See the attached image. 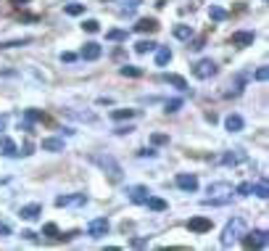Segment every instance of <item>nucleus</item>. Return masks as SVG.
<instances>
[{
  "instance_id": "f257e3e1",
  "label": "nucleus",
  "mask_w": 269,
  "mask_h": 251,
  "mask_svg": "<svg viewBox=\"0 0 269 251\" xmlns=\"http://www.w3.org/2000/svg\"><path fill=\"white\" fill-rule=\"evenodd\" d=\"M90 162L100 166L106 174H108V180L111 182H122L124 180V172H122V164H119L111 154H90Z\"/></svg>"
},
{
  "instance_id": "f03ea898",
  "label": "nucleus",
  "mask_w": 269,
  "mask_h": 251,
  "mask_svg": "<svg viewBox=\"0 0 269 251\" xmlns=\"http://www.w3.org/2000/svg\"><path fill=\"white\" fill-rule=\"evenodd\" d=\"M246 230H248V225H246V220L243 217H233L225 225V230H222V236H219V244L225 246V248H230V246H235L240 238L246 236Z\"/></svg>"
},
{
  "instance_id": "7ed1b4c3",
  "label": "nucleus",
  "mask_w": 269,
  "mask_h": 251,
  "mask_svg": "<svg viewBox=\"0 0 269 251\" xmlns=\"http://www.w3.org/2000/svg\"><path fill=\"white\" fill-rule=\"evenodd\" d=\"M248 248H267L269 246V233L267 230H254V233H248L246 230V236L240 238Z\"/></svg>"
},
{
  "instance_id": "20e7f679",
  "label": "nucleus",
  "mask_w": 269,
  "mask_h": 251,
  "mask_svg": "<svg viewBox=\"0 0 269 251\" xmlns=\"http://www.w3.org/2000/svg\"><path fill=\"white\" fill-rule=\"evenodd\" d=\"M217 72H219V66L211 58H201V61L193 64V74H196L198 80H211Z\"/></svg>"
},
{
  "instance_id": "39448f33",
  "label": "nucleus",
  "mask_w": 269,
  "mask_h": 251,
  "mask_svg": "<svg viewBox=\"0 0 269 251\" xmlns=\"http://www.w3.org/2000/svg\"><path fill=\"white\" fill-rule=\"evenodd\" d=\"M108 230H111V225H108V220H106V217H95V220H92L90 225H87V236L98 240V238H103V236H108Z\"/></svg>"
},
{
  "instance_id": "423d86ee",
  "label": "nucleus",
  "mask_w": 269,
  "mask_h": 251,
  "mask_svg": "<svg viewBox=\"0 0 269 251\" xmlns=\"http://www.w3.org/2000/svg\"><path fill=\"white\" fill-rule=\"evenodd\" d=\"M87 204V196L85 193H69V196H58L55 198V206L63 209V206H85Z\"/></svg>"
},
{
  "instance_id": "0eeeda50",
  "label": "nucleus",
  "mask_w": 269,
  "mask_h": 251,
  "mask_svg": "<svg viewBox=\"0 0 269 251\" xmlns=\"http://www.w3.org/2000/svg\"><path fill=\"white\" fill-rule=\"evenodd\" d=\"M174 182H177V188H180V190H185V193H196V190H198V178H196V174L180 172Z\"/></svg>"
},
{
  "instance_id": "6e6552de",
  "label": "nucleus",
  "mask_w": 269,
  "mask_h": 251,
  "mask_svg": "<svg viewBox=\"0 0 269 251\" xmlns=\"http://www.w3.org/2000/svg\"><path fill=\"white\" fill-rule=\"evenodd\" d=\"M248 159V156H246V151H243V148H233V151H225V154H222V164H225V166H238V164H243Z\"/></svg>"
},
{
  "instance_id": "1a4fd4ad",
  "label": "nucleus",
  "mask_w": 269,
  "mask_h": 251,
  "mask_svg": "<svg viewBox=\"0 0 269 251\" xmlns=\"http://www.w3.org/2000/svg\"><path fill=\"white\" fill-rule=\"evenodd\" d=\"M124 193H127V198L132 201V204H145L148 196H151V190H148L145 185H129Z\"/></svg>"
},
{
  "instance_id": "9d476101",
  "label": "nucleus",
  "mask_w": 269,
  "mask_h": 251,
  "mask_svg": "<svg viewBox=\"0 0 269 251\" xmlns=\"http://www.w3.org/2000/svg\"><path fill=\"white\" fill-rule=\"evenodd\" d=\"M211 228H214V225H211V220L209 217H190L188 220V230H190V233H209V230Z\"/></svg>"
},
{
  "instance_id": "9b49d317",
  "label": "nucleus",
  "mask_w": 269,
  "mask_h": 251,
  "mask_svg": "<svg viewBox=\"0 0 269 251\" xmlns=\"http://www.w3.org/2000/svg\"><path fill=\"white\" fill-rule=\"evenodd\" d=\"M82 58H85V61H98L100 58V56H103V45H100V42H85V48H82Z\"/></svg>"
},
{
  "instance_id": "f8f14e48",
  "label": "nucleus",
  "mask_w": 269,
  "mask_h": 251,
  "mask_svg": "<svg viewBox=\"0 0 269 251\" xmlns=\"http://www.w3.org/2000/svg\"><path fill=\"white\" fill-rule=\"evenodd\" d=\"M40 214H42V206H40V204H26V206L18 209V217L26 220V222H34Z\"/></svg>"
},
{
  "instance_id": "ddd939ff",
  "label": "nucleus",
  "mask_w": 269,
  "mask_h": 251,
  "mask_svg": "<svg viewBox=\"0 0 269 251\" xmlns=\"http://www.w3.org/2000/svg\"><path fill=\"white\" fill-rule=\"evenodd\" d=\"M209 198H222V196H233V185L230 182H211L209 185Z\"/></svg>"
},
{
  "instance_id": "4468645a",
  "label": "nucleus",
  "mask_w": 269,
  "mask_h": 251,
  "mask_svg": "<svg viewBox=\"0 0 269 251\" xmlns=\"http://www.w3.org/2000/svg\"><path fill=\"white\" fill-rule=\"evenodd\" d=\"M230 42H233V45H240V48H246V45H254V42H256V32H233Z\"/></svg>"
},
{
  "instance_id": "2eb2a0df",
  "label": "nucleus",
  "mask_w": 269,
  "mask_h": 251,
  "mask_svg": "<svg viewBox=\"0 0 269 251\" xmlns=\"http://www.w3.org/2000/svg\"><path fill=\"white\" fill-rule=\"evenodd\" d=\"M66 143H63V138H42V151L48 154H61Z\"/></svg>"
},
{
  "instance_id": "dca6fc26",
  "label": "nucleus",
  "mask_w": 269,
  "mask_h": 251,
  "mask_svg": "<svg viewBox=\"0 0 269 251\" xmlns=\"http://www.w3.org/2000/svg\"><path fill=\"white\" fill-rule=\"evenodd\" d=\"M243 127H246V122H243V116H240V114L225 116V130H227V132H240Z\"/></svg>"
},
{
  "instance_id": "f3484780",
  "label": "nucleus",
  "mask_w": 269,
  "mask_h": 251,
  "mask_svg": "<svg viewBox=\"0 0 269 251\" xmlns=\"http://www.w3.org/2000/svg\"><path fill=\"white\" fill-rule=\"evenodd\" d=\"M172 34L177 37V40H182V42H190L196 32H193V26H190V24H177V26L172 30Z\"/></svg>"
},
{
  "instance_id": "a211bd4d",
  "label": "nucleus",
  "mask_w": 269,
  "mask_h": 251,
  "mask_svg": "<svg viewBox=\"0 0 269 251\" xmlns=\"http://www.w3.org/2000/svg\"><path fill=\"white\" fill-rule=\"evenodd\" d=\"M161 82H166V85H172L177 90H188V80L180 77V74H161Z\"/></svg>"
},
{
  "instance_id": "6ab92c4d",
  "label": "nucleus",
  "mask_w": 269,
  "mask_h": 251,
  "mask_svg": "<svg viewBox=\"0 0 269 251\" xmlns=\"http://www.w3.org/2000/svg\"><path fill=\"white\" fill-rule=\"evenodd\" d=\"M137 116V108H114L111 111V119L114 122H122V119H135Z\"/></svg>"
},
{
  "instance_id": "aec40b11",
  "label": "nucleus",
  "mask_w": 269,
  "mask_h": 251,
  "mask_svg": "<svg viewBox=\"0 0 269 251\" xmlns=\"http://www.w3.org/2000/svg\"><path fill=\"white\" fill-rule=\"evenodd\" d=\"M0 154L3 156H16V143L8 135H0Z\"/></svg>"
},
{
  "instance_id": "412c9836",
  "label": "nucleus",
  "mask_w": 269,
  "mask_h": 251,
  "mask_svg": "<svg viewBox=\"0 0 269 251\" xmlns=\"http://www.w3.org/2000/svg\"><path fill=\"white\" fill-rule=\"evenodd\" d=\"M156 30H159L156 18H140V22L135 24V32H156Z\"/></svg>"
},
{
  "instance_id": "4be33fe9",
  "label": "nucleus",
  "mask_w": 269,
  "mask_h": 251,
  "mask_svg": "<svg viewBox=\"0 0 269 251\" xmlns=\"http://www.w3.org/2000/svg\"><path fill=\"white\" fill-rule=\"evenodd\" d=\"M145 206L151 209V212H166L169 209V204H166L164 198H156V196H148V201H145Z\"/></svg>"
},
{
  "instance_id": "5701e85b",
  "label": "nucleus",
  "mask_w": 269,
  "mask_h": 251,
  "mask_svg": "<svg viewBox=\"0 0 269 251\" xmlns=\"http://www.w3.org/2000/svg\"><path fill=\"white\" fill-rule=\"evenodd\" d=\"M169 61H172V50L166 45L164 48H156V66H166Z\"/></svg>"
},
{
  "instance_id": "b1692460",
  "label": "nucleus",
  "mask_w": 269,
  "mask_h": 251,
  "mask_svg": "<svg viewBox=\"0 0 269 251\" xmlns=\"http://www.w3.org/2000/svg\"><path fill=\"white\" fill-rule=\"evenodd\" d=\"M209 18H211V22H227L230 14H227L222 6H211V8H209Z\"/></svg>"
},
{
  "instance_id": "393cba45",
  "label": "nucleus",
  "mask_w": 269,
  "mask_h": 251,
  "mask_svg": "<svg viewBox=\"0 0 269 251\" xmlns=\"http://www.w3.org/2000/svg\"><path fill=\"white\" fill-rule=\"evenodd\" d=\"M63 14L66 16H82L85 14V3H66L63 6Z\"/></svg>"
},
{
  "instance_id": "a878e982",
  "label": "nucleus",
  "mask_w": 269,
  "mask_h": 251,
  "mask_svg": "<svg viewBox=\"0 0 269 251\" xmlns=\"http://www.w3.org/2000/svg\"><path fill=\"white\" fill-rule=\"evenodd\" d=\"M251 193L259 198H267L269 196V188H267V182L264 180H259V182H251Z\"/></svg>"
},
{
  "instance_id": "bb28decb",
  "label": "nucleus",
  "mask_w": 269,
  "mask_h": 251,
  "mask_svg": "<svg viewBox=\"0 0 269 251\" xmlns=\"http://www.w3.org/2000/svg\"><path fill=\"white\" fill-rule=\"evenodd\" d=\"M114 3H119V11H122V14H129V11H135L143 0H114Z\"/></svg>"
},
{
  "instance_id": "cd10ccee",
  "label": "nucleus",
  "mask_w": 269,
  "mask_h": 251,
  "mask_svg": "<svg viewBox=\"0 0 269 251\" xmlns=\"http://www.w3.org/2000/svg\"><path fill=\"white\" fill-rule=\"evenodd\" d=\"M24 119H26V122H45V114H42V111H37V108H26L24 111Z\"/></svg>"
},
{
  "instance_id": "c85d7f7f",
  "label": "nucleus",
  "mask_w": 269,
  "mask_h": 251,
  "mask_svg": "<svg viewBox=\"0 0 269 251\" xmlns=\"http://www.w3.org/2000/svg\"><path fill=\"white\" fill-rule=\"evenodd\" d=\"M156 48H159V45H156L153 40H140V42L135 45V50H137V53H153Z\"/></svg>"
},
{
  "instance_id": "c756f323",
  "label": "nucleus",
  "mask_w": 269,
  "mask_h": 251,
  "mask_svg": "<svg viewBox=\"0 0 269 251\" xmlns=\"http://www.w3.org/2000/svg\"><path fill=\"white\" fill-rule=\"evenodd\" d=\"M106 40L122 42V40H127V30H108V32H106Z\"/></svg>"
},
{
  "instance_id": "7c9ffc66",
  "label": "nucleus",
  "mask_w": 269,
  "mask_h": 251,
  "mask_svg": "<svg viewBox=\"0 0 269 251\" xmlns=\"http://www.w3.org/2000/svg\"><path fill=\"white\" fill-rule=\"evenodd\" d=\"M182 104H185L182 98H172V100H166V104H164L166 106L164 111H166V114H177V111L182 108Z\"/></svg>"
},
{
  "instance_id": "2f4dec72",
  "label": "nucleus",
  "mask_w": 269,
  "mask_h": 251,
  "mask_svg": "<svg viewBox=\"0 0 269 251\" xmlns=\"http://www.w3.org/2000/svg\"><path fill=\"white\" fill-rule=\"evenodd\" d=\"M71 114L74 116H77V119H82V122H98V116H95V111H71Z\"/></svg>"
},
{
  "instance_id": "473e14b6",
  "label": "nucleus",
  "mask_w": 269,
  "mask_h": 251,
  "mask_svg": "<svg viewBox=\"0 0 269 251\" xmlns=\"http://www.w3.org/2000/svg\"><path fill=\"white\" fill-rule=\"evenodd\" d=\"M32 40H29V37H24V40H8V42H0V48H24V45H29Z\"/></svg>"
},
{
  "instance_id": "72a5a7b5",
  "label": "nucleus",
  "mask_w": 269,
  "mask_h": 251,
  "mask_svg": "<svg viewBox=\"0 0 269 251\" xmlns=\"http://www.w3.org/2000/svg\"><path fill=\"white\" fill-rule=\"evenodd\" d=\"M119 74H122V77H140V69H137V66H129V64H124V66L122 69H119Z\"/></svg>"
},
{
  "instance_id": "f704fd0d",
  "label": "nucleus",
  "mask_w": 269,
  "mask_h": 251,
  "mask_svg": "<svg viewBox=\"0 0 269 251\" xmlns=\"http://www.w3.org/2000/svg\"><path fill=\"white\" fill-rule=\"evenodd\" d=\"M42 233H45V236H48V238H53V240H58V236H61V230H58V228H55V225H53V222H48V225H45V228H42Z\"/></svg>"
},
{
  "instance_id": "c9c22d12",
  "label": "nucleus",
  "mask_w": 269,
  "mask_h": 251,
  "mask_svg": "<svg viewBox=\"0 0 269 251\" xmlns=\"http://www.w3.org/2000/svg\"><path fill=\"white\" fill-rule=\"evenodd\" d=\"M82 30H85V32H90V34H95V32L100 30V22H95V18H87V22L82 24Z\"/></svg>"
},
{
  "instance_id": "e433bc0d",
  "label": "nucleus",
  "mask_w": 269,
  "mask_h": 251,
  "mask_svg": "<svg viewBox=\"0 0 269 251\" xmlns=\"http://www.w3.org/2000/svg\"><path fill=\"white\" fill-rule=\"evenodd\" d=\"M151 143H153V146H166V143H169V135H164V132H153V135H151Z\"/></svg>"
},
{
  "instance_id": "4c0bfd02",
  "label": "nucleus",
  "mask_w": 269,
  "mask_h": 251,
  "mask_svg": "<svg viewBox=\"0 0 269 251\" xmlns=\"http://www.w3.org/2000/svg\"><path fill=\"white\" fill-rule=\"evenodd\" d=\"M254 77H256L259 82H267V77H269V69H267V66H259V69H256V74H254Z\"/></svg>"
},
{
  "instance_id": "58836bf2",
  "label": "nucleus",
  "mask_w": 269,
  "mask_h": 251,
  "mask_svg": "<svg viewBox=\"0 0 269 251\" xmlns=\"http://www.w3.org/2000/svg\"><path fill=\"white\" fill-rule=\"evenodd\" d=\"M235 190L240 193V196H251V182H240Z\"/></svg>"
},
{
  "instance_id": "ea45409f",
  "label": "nucleus",
  "mask_w": 269,
  "mask_h": 251,
  "mask_svg": "<svg viewBox=\"0 0 269 251\" xmlns=\"http://www.w3.org/2000/svg\"><path fill=\"white\" fill-rule=\"evenodd\" d=\"M132 130H135L132 124H122V127H116L114 132H116V135H129V132H132Z\"/></svg>"
},
{
  "instance_id": "a19ab883",
  "label": "nucleus",
  "mask_w": 269,
  "mask_h": 251,
  "mask_svg": "<svg viewBox=\"0 0 269 251\" xmlns=\"http://www.w3.org/2000/svg\"><path fill=\"white\" fill-rule=\"evenodd\" d=\"M61 61H63V64H71V61H77V53H69V50H66V53H61Z\"/></svg>"
},
{
  "instance_id": "79ce46f5",
  "label": "nucleus",
  "mask_w": 269,
  "mask_h": 251,
  "mask_svg": "<svg viewBox=\"0 0 269 251\" xmlns=\"http://www.w3.org/2000/svg\"><path fill=\"white\" fill-rule=\"evenodd\" d=\"M132 246H137V248H140V246H148V238H132Z\"/></svg>"
},
{
  "instance_id": "37998d69",
  "label": "nucleus",
  "mask_w": 269,
  "mask_h": 251,
  "mask_svg": "<svg viewBox=\"0 0 269 251\" xmlns=\"http://www.w3.org/2000/svg\"><path fill=\"white\" fill-rule=\"evenodd\" d=\"M18 18H21V22H37V18H40V16H32V14H21Z\"/></svg>"
},
{
  "instance_id": "c03bdc74",
  "label": "nucleus",
  "mask_w": 269,
  "mask_h": 251,
  "mask_svg": "<svg viewBox=\"0 0 269 251\" xmlns=\"http://www.w3.org/2000/svg\"><path fill=\"white\" fill-rule=\"evenodd\" d=\"M0 236H11V228H8L5 222H0Z\"/></svg>"
},
{
  "instance_id": "a18cd8bd",
  "label": "nucleus",
  "mask_w": 269,
  "mask_h": 251,
  "mask_svg": "<svg viewBox=\"0 0 269 251\" xmlns=\"http://www.w3.org/2000/svg\"><path fill=\"white\" fill-rule=\"evenodd\" d=\"M21 154H24V156H32V154H34V151H32V143H24V148H21Z\"/></svg>"
},
{
  "instance_id": "49530a36",
  "label": "nucleus",
  "mask_w": 269,
  "mask_h": 251,
  "mask_svg": "<svg viewBox=\"0 0 269 251\" xmlns=\"http://www.w3.org/2000/svg\"><path fill=\"white\" fill-rule=\"evenodd\" d=\"M26 240H37V233H32V230H24V233H21Z\"/></svg>"
},
{
  "instance_id": "de8ad7c7",
  "label": "nucleus",
  "mask_w": 269,
  "mask_h": 251,
  "mask_svg": "<svg viewBox=\"0 0 269 251\" xmlns=\"http://www.w3.org/2000/svg\"><path fill=\"white\" fill-rule=\"evenodd\" d=\"M140 156H156V148H143Z\"/></svg>"
},
{
  "instance_id": "09e8293b",
  "label": "nucleus",
  "mask_w": 269,
  "mask_h": 251,
  "mask_svg": "<svg viewBox=\"0 0 269 251\" xmlns=\"http://www.w3.org/2000/svg\"><path fill=\"white\" fill-rule=\"evenodd\" d=\"M13 6H26V3H32V0H11Z\"/></svg>"
},
{
  "instance_id": "8fccbe9b",
  "label": "nucleus",
  "mask_w": 269,
  "mask_h": 251,
  "mask_svg": "<svg viewBox=\"0 0 269 251\" xmlns=\"http://www.w3.org/2000/svg\"><path fill=\"white\" fill-rule=\"evenodd\" d=\"M5 127V116H0V130H3Z\"/></svg>"
}]
</instances>
